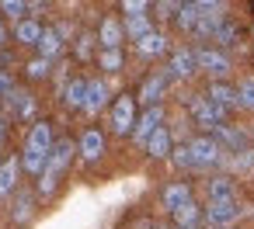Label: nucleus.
Masks as SVG:
<instances>
[{"instance_id":"nucleus-10","label":"nucleus","mask_w":254,"mask_h":229,"mask_svg":"<svg viewBox=\"0 0 254 229\" xmlns=\"http://www.w3.org/2000/svg\"><path fill=\"white\" fill-rule=\"evenodd\" d=\"M105 149H108V136H105L101 129L87 125V129L80 132V139H77V156H80L84 163H98V160L105 156Z\"/></svg>"},{"instance_id":"nucleus-23","label":"nucleus","mask_w":254,"mask_h":229,"mask_svg":"<svg viewBox=\"0 0 254 229\" xmlns=\"http://www.w3.org/2000/svg\"><path fill=\"white\" fill-rule=\"evenodd\" d=\"M195 194H191V184L188 181H171V184H164L160 187V205L167 208V212H174L178 205H185V201H191Z\"/></svg>"},{"instance_id":"nucleus-38","label":"nucleus","mask_w":254,"mask_h":229,"mask_svg":"<svg viewBox=\"0 0 254 229\" xmlns=\"http://www.w3.org/2000/svg\"><path fill=\"white\" fill-rule=\"evenodd\" d=\"M202 11H212V14H226V4L230 0H195Z\"/></svg>"},{"instance_id":"nucleus-36","label":"nucleus","mask_w":254,"mask_h":229,"mask_svg":"<svg viewBox=\"0 0 254 229\" xmlns=\"http://www.w3.org/2000/svg\"><path fill=\"white\" fill-rule=\"evenodd\" d=\"M171 163H174V167H181V170H191V153H188V142H181V146H174V149H171Z\"/></svg>"},{"instance_id":"nucleus-31","label":"nucleus","mask_w":254,"mask_h":229,"mask_svg":"<svg viewBox=\"0 0 254 229\" xmlns=\"http://www.w3.org/2000/svg\"><path fill=\"white\" fill-rule=\"evenodd\" d=\"M94 46H98L94 32H80L77 42H73V59H77V63H91V59H94Z\"/></svg>"},{"instance_id":"nucleus-41","label":"nucleus","mask_w":254,"mask_h":229,"mask_svg":"<svg viewBox=\"0 0 254 229\" xmlns=\"http://www.w3.org/2000/svg\"><path fill=\"white\" fill-rule=\"evenodd\" d=\"M174 229H202V226H174Z\"/></svg>"},{"instance_id":"nucleus-28","label":"nucleus","mask_w":254,"mask_h":229,"mask_svg":"<svg viewBox=\"0 0 254 229\" xmlns=\"http://www.w3.org/2000/svg\"><path fill=\"white\" fill-rule=\"evenodd\" d=\"M171 226H202V208H198V201L191 198V201L178 205V208L171 212Z\"/></svg>"},{"instance_id":"nucleus-16","label":"nucleus","mask_w":254,"mask_h":229,"mask_svg":"<svg viewBox=\"0 0 254 229\" xmlns=\"http://www.w3.org/2000/svg\"><path fill=\"white\" fill-rule=\"evenodd\" d=\"M94 39H98V46H101V49H122V42H126L122 18L105 14V18H101V25H98V32H94Z\"/></svg>"},{"instance_id":"nucleus-22","label":"nucleus","mask_w":254,"mask_h":229,"mask_svg":"<svg viewBox=\"0 0 254 229\" xmlns=\"http://www.w3.org/2000/svg\"><path fill=\"white\" fill-rule=\"evenodd\" d=\"M84 94H87V77H70V80L60 87V101H63V108H70V111H80V108H84Z\"/></svg>"},{"instance_id":"nucleus-30","label":"nucleus","mask_w":254,"mask_h":229,"mask_svg":"<svg viewBox=\"0 0 254 229\" xmlns=\"http://www.w3.org/2000/svg\"><path fill=\"white\" fill-rule=\"evenodd\" d=\"M53 70H56V63H53V59H46V56H32V59L25 63V80H32V84L49 80V77H53Z\"/></svg>"},{"instance_id":"nucleus-26","label":"nucleus","mask_w":254,"mask_h":229,"mask_svg":"<svg viewBox=\"0 0 254 229\" xmlns=\"http://www.w3.org/2000/svg\"><path fill=\"white\" fill-rule=\"evenodd\" d=\"M153 28H157L153 14H126V18H122V32H126V39H132V42H139V39L150 35Z\"/></svg>"},{"instance_id":"nucleus-39","label":"nucleus","mask_w":254,"mask_h":229,"mask_svg":"<svg viewBox=\"0 0 254 229\" xmlns=\"http://www.w3.org/2000/svg\"><path fill=\"white\" fill-rule=\"evenodd\" d=\"M7 39H11V32H7V21H4V18H0V49H4V46H7Z\"/></svg>"},{"instance_id":"nucleus-21","label":"nucleus","mask_w":254,"mask_h":229,"mask_svg":"<svg viewBox=\"0 0 254 229\" xmlns=\"http://www.w3.org/2000/svg\"><path fill=\"white\" fill-rule=\"evenodd\" d=\"M18 181H21V163H18V156L0 160V201H7V198L18 191Z\"/></svg>"},{"instance_id":"nucleus-4","label":"nucleus","mask_w":254,"mask_h":229,"mask_svg":"<svg viewBox=\"0 0 254 229\" xmlns=\"http://www.w3.org/2000/svg\"><path fill=\"white\" fill-rule=\"evenodd\" d=\"M188 118H191V125H195L198 132H212V129H219V125L230 122L223 108H216L212 101H205V94L191 97V104H188Z\"/></svg>"},{"instance_id":"nucleus-1","label":"nucleus","mask_w":254,"mask_h":229,"mask_svg":"<svg viewBox=\"0 0 254 229\" xmlns=\"http://www.w3.org/2000/svg\"><path fill=\"white\" fill-rule=\"evenodd\" d=\"M136 115H139L136 94H115L112 104H108V132L112 136H129L132 125H136Z\"/></svg>"},{"instance_id":"nucleus-25","label":"nucleus","mask_w":254,"mask_h":229,"mask_svg":"<svg viewBox=\"0 0 254 229\" xmlns=\"http://www.w3.org/2000/svg\"><path fill=\"white\" fill-rule=\"evenodd\" d=\"M205 198H209V201H233V198H237V181L226 177V174L209 177V184H205Z\"/></svg>"},{"instance_id":"nucleus-29","label":"nucleus","mask_w":254,"mask_h":229,"mask_svg":"<svg viewBox=\"0 0 254 229\" xmlns=\"http://www.w3.org/2000/svg\"><path fill=\"white\" fill-rule=\"evenodd\" d=\"M94 63H98V70H101L105 77H112V73H119V70L126 66V52H122V49H101V52L94 56Z\"/></svg>"},{"instance_id":"nucleus-9","label":"nucleus","mask_w":254,"mask_h":229,"mask_svg":"<svg viewBox=\"0 0 254 229\" xmlns=\"http://www.w3.org/2000/svg\"><path fill=\"white\" fill-rule=\"evenodd\" d=\"M164 118H167V111H164V104H153V108H143V115H136V125H132V132H129V139L136 142V146H143L160 125H164Z\"/></svg>"},{"instance_id":"nucleus-17","label":"nucleus","mask_w":254,"mask_h":229,"mask_svg":"<svg viewBox=\"0 0 254 229\" xmlns=\"http://www.w3.org/2000/svg\"><path fill=\"white\" fill-rule=\"evenodd\" d=\"M205 101H212L216 108H223V111L230 115L233 108H240V104H237V84H230V80H209Z\"/></svg>"},{"instance_id":"nucleus-11","label":"nucleus","mask_w":254,"mask_h":229,"mask_svg":"<svg viewBox=\"0 0 254 229\" xmlns=\"http://www.w3.org/2000/svg\"><path fill=\"white\" fill-rule=\"evenodd\" d=\"M112 104V87L101 80V77H94V80H87V94H84V115L87 118H94V115H101L105 108Z\"/></svg>"},{"instance_id":"nucleus-6","label":"nucleus","mask_w":254,"mask_h":229,"mask_svg":"<svg viewBox=\"0 0 254 229\" xmlns=\"http://www.w3.org/2000/svg\"><path fill=\"white\" fill-rule=\"evenodd\" d=\"M73 35H70V25L66 21H60V25H42V39H39V56H46V59H60L63 52H66V42H70Z\"/></svg>"},{"instance_id":"nucleus-34","label":"nucleus","mask_w":254,"mask_h":229,"mask_svg":"<svg viewBox=\"0 0 254 229\" xmlns=\"http://www.w3.org/2000/svg\"><path fill=\"white\" fill-rule=\"evenodd\" d=\"M181 7V0H153V21H171Z\"/></svg>"},{"instance_id":"nucleus-20","label":"nucleus","mask_w":254,"mask_h":229,"mask_svg":"<svg viewBox=\"0 0 254 229\" xmlns=\"http://www.w3.org/2000/svg\"><path fill=\"white\" fill-rule=\"evenodd\" d=\"M14 201H11V222L14 226H28L32 222V215H35V191H14L11 194Z\"/></svg>"},{"instance_id":"nucleus-7","label":"nucleus","mask_w":254,"mask_h":229,"mask_svg":"<svg viewBox=\"0 0 254 229\" xmlns=\"http://www.w3.org/2000/svg\"><path fill=\"white\" fill-rule=\"evenodd\" d=\"M4 108L11 111V118H14V122L32 125V122H35V115H39V97H35L32 91H25V87H14V91L4 97Z\"/></svg>"},{"instance_id":"nucleus-37","label":"nucleus","mask_w":254,"mask_h":229,"mask_svg":"<svg viewBox=\"0 0 254 229\" xmlns=\"http://www.w3.org/2000/svg\"><path fill=\"white\" fill-rule=\"evenodd\" d=\"M14 87H18V84H14V73H11V70H0V101H4Z\"/></svg>"},{"instance_id":"nucleus-3","label":"nucleus","mask_w":254,"mask_h":229,"mask_svg":"<svg viewBox=\"0 0 254 229\" xmlns=\"http://www.w3.org/2000/svg\"><path fill=\"white\" fill-rule=\"evenodd\" d=\"M188 153H191V170H212L223 163V149L209 132H198L195 139H188Z\"/></svg>"},{"instance_id":"nucleus-35","label":"nucleus","mask_w":254,"mask_h":229,"mask_svg":"<svg viewBox=\"0 0 254 229\" xmlns=\"http://www.w3.org/2000/svg\"><path fill=\"white\" fill-rule=\"evenodd\" d=\"M119 7H122V18L126 14H150L153 0H119Z\"/></svg>"},{"instance_id":"nucleus-12","label":"nucleus","mask_w":254,"mask_h":229,"mask_svg":"<svg viewBox=\"0 0 254 229\" xmlns=\"http://www.w3.org/2000/svg\"><path fill=\"white\" fill-rule=\"evenodd\" d=\"M171 52V42H167V35L160 32V28H153L150 35H143L139 42H136V56L143 59V63H157V59H164Z\"/></svg>"},{"instance_id":"nucleus-13","label":"nucleus","mask_w":254,"mask_h":229,"mask_svg":"<svg viewBox=\"0 0 254 229\" xmlns=\"http://www.w3.org/2000/svg\"><path fill=\"white\" fill-rule=\"evenodd\" d=\"M167 87H171V80H167V73H150L143 84H139V94H136V104H143V108H153V104H164V94H167Z\"/></svg>"},{"instance_id":"nucleus-40","label":"nucleus","mask_w":254,"mask_h":229,"mask_svg":"<svg viewBox=\"0 0 254 229\" xmlns=\"http://www.w3.org/2000/svg\"><path fill=\"white\" fill-rule=\"evenodd\" d=\"M4 139H7V122L0 118V146H4Z\"/></svg>"},{"instance_id":"nucleus-19","label":"nucleus","mask_w":254,"mask_h":229,"mask_svg":"<svg viewBox=\"0 0 254 229\" xmlns=\"http://www.w3.org/2000/svg\"><path fill=\"white\" fill-rule=\"evenodd\" d=\"M171 149H174V136H171V129H167V125H160V129L143 142V153H146L150 160H167V156H171Z\"/></svg>"},{"instance_id":"nucleus-14","label":"nucleus","mask_w":254,"mask_h":229,"mask_svg":"<svg viewBox=\"0 0 254 229\" xmlns=\"http://www.w3.org/2000/svg\"><path fill=\"white\" fill-rule=\"evenodd\" d=\"M53 142H56V132H53V125L49 122H32L28 125V136H25V146L21 149H28V153H42V156H49V149H53Z\"/></svg>"},{"instance_id":"nucleus-2","label":"nucleus","mask_w":254,"mask_h":229,"mask_svg":"<svg viewBox=\"0 0 254 229\" xmlns=\"http://www.w3.org/2000/svg\"><path fill=\"white\" fill-rule=\"evenodd\" d=\"M195 63H198V70H202L209 80H226V77L233 73V56H230L226 49H216V46L195 49Z\"/></svg>"},{"instance_id":"nucleus-8","label":"nucleus","mask_w":254,"mask_h":229,"mask_svg":"<svg viewBox=\"0 0 254 229\" xmlns=\"http://www.w3.org/2000/svg\"><path fill=\"white\" fill-rule=\"evenodd\" d=\"M167 80H191L198 73V63H195V49L181 46V49H171L167 52Z\"/></svg>"},{"instance_id":"nucleus-33","label":"nucleus","mask_w":254,"mask_h":229,"mask_svg":"<svg viewBox=\"0 0 254 229\" xmlns=\"http://www.w3.org/2000/svg\"><path fill=\"white\" fill-rule=\"evenodd\" d=\"M237 104L244 111H254V77H244L237 84Z\"/></svg>"},{"instance_id":"nucleus-27","label":"nucleus","mask_w":254,"mask_h":229,"mask_svg":"<svg viewBox=\"0 0 254 229\" xmlns=\"http://www.w3.org/2000/svg\"><path fill=\"white\" fill-rule=\"evenodd\" d=\"M198 14H202V7L195 4V0H181V7H178V14H174L171 21H174V28H178L181 35H191L195 25H198Z\"/></svg>"},{"instance_id":"nucleus-42","label":"nucleus","mask_w":254,"mask_h":229,"mask_svg":"<svg viewBox=\"0 0 254 229\" xmlns=\"http://www.w3.org/2000/svg\"><path fill=\"white\" fill-rule=\"evenodd\" d=\"M153 229H174V226H153Z\"/></svg>"},{"instance_id":"nucleus-15","label":"nucleus","mask_w":254,"mask_h":229,"mask_svg":"<svg viewBox=\"0 0 254 229\" xmlns=\"http://www.w3.org/2000/svg\"><path fill=\"white\" fill-rule=\"evenodd\" d=\"M216 142H219V149H230V153H240V149H251V136H247V129H240V125H219V129H212L209 132Z\"/></svg>"},{"instance_id":"nucleus-32","label":"nucleus","mask_w":254,"mask_h":229,"mask_svg":"<svg viewBox=\"0 0 254 229\" xmlns=\"http://www.w3.org/2000/svg\"><path fill=\"white\" fill-rule=\"evenodd\" d=\"M0 18H4V21L28 18V0H0Z\"/></svg>"},{"instance_id":"nucleus-24","label":"nucleus","mask_w":254,"mask_h":229,"mask_svg":"<svg viewBox=\"0 0 254 229\" xmlns=\"http://www.w3.org/2000/svg\"><path fill=\"white\" fill-rule=\"evenodd\" d=\"M240 39H244V32H240V25L237 21H230V18H223L219 25H216V32H212V46L216 49H233V46H240Z\"/></svg>"},{"instance_id":"nucleus-5","label":"nucleus","mask_w":254,"mask_h":229,"mask_svg":"<svg viewBox=\"0 0 254 229\" xmlns=\"http://www.w3.org/2000/svg\"><path fill=\"white\" fill-rule=\"evenodd\" d=\"M240 215H244V205L237 198L233 201H209L202 208V226H209V229H233Z\"/></svg>"},{"instance_id":"nucleus-18","label":"nucleus","mask_w":254,"mask_h":229,"mask_svg":"<svg viewBox=\"0 0 254 229\" xmlns=\"http://www.w3.org/2000/svg\"><path fill=\"white\" fill-rule=\"evenodd\" d=\"M11 39H14V46H21V49H35L39 39H42V21H39V18H21V21H14Z\"/></svg>"}]
</instances>
